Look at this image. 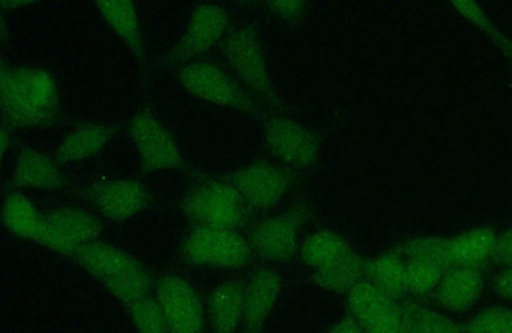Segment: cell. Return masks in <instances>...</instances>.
Masks as SVG:
<instances>
[{"label":"cell","instance_id":"obj_1","mask_svg":"<svg viewBox=\"0 0 512 333\" xmlns=\"http://www.w3.org/2000/svg\"><path fill=\"white\" fill-rule=\"evenodd\" d=\"M0 103L4 123L17 129H45L61 117V95L54 76L44 68L3 63Z\"/></svg>","mask_w":512,"mask_h":333},{"label":"cell","instance_id":"obj_2","mask_svg":"<svg viewBox=\"0 0 512 333\" xmlns=\"http://www.w3.org/2000/svg\"><path fill=\"white\" fill-rule=\"evenodd\" d=\"M221 49L228 71L246 90L273 107H285L274 85L262 41L253 27L240 26L230 31L224 36Z\"/></svg>","mask_w":512,"mask_h":333},{"label":"cell","instance_id":"obj_3","mask_svg":"<svg viewBox=\"0 0 512 333\" xmlns=\"http://www.w3.org/2000/svg\"><path fill=\"white\" fill-rule=\"evenodd\" d=\"M176 76L182 88L192 97L210 106L232 109V111L258 117L262 114L259 104L249 91L216 63L194 61L176 68Z\"/></svg>","mask_w":512,"mask_h":333},{"label":"cell","instance_id":"obj_4","mask_svg":"<svg viewBox=\"0 0 512 333\" xmlns=\"http://www.w3.org/2000/svg\"><path fill=\"white\" fill-rule=\"evenodd\" d=\"M182 212L194 226L239 231L250 211L235 186L223 179L192 186L182 200Z\"/></svg>","mask_w":512,"mask_h":333},{"label":"cell","instance_id":"obj_5","mask_svg":"<svg viewBox=\"0 0 512 333\" xmlns=\"http://www.w3.org/2000/svg\"><path fill=\"white\" fill-rule=\"evenodd\" d=\"M181 255L194 267L231 271L245 267L253 250L248 237L239 231L192 226L182 240Z\"/></svg>","mask_w":512,"mask_h":333},{"label":"cell","instance_id":"obj_6","mask_svg":"<svg viewBox=\"0 0 512 333\" xmlns=\"http://www.w3.org/2000/svg\"><path fill=\"white\" fill-rule=\"evenodd\" d=\"M127 130L145 172L178 171L186 167L175 135L150 109L136 112Z\"/></svg>","mask_w":512,"mask_h":333},{"label":"cell","instance_id":"obj_7","mask_svg":"<svg viewBox=\"0 0 512 333\" xmlns=\"http://www.w3.org/2000/svg\"><path fill=\"white\" fill-rule=\"evenodd\" d=\"M228 12L219 4H200L191 12L189 21L180 38L162 58L163 65L180 67L186 63L200 61L222 43L227 35Z\"/></svg>","mask_w":512,"mask_h":333},{"label":"cell","instance_id":"obj_8","mask_svg":"<svg viewBox=\"0 0 512 333\" xmlns=\"http://www.w3.org/2000/svg\"><path fill=\"white\" fill-rule=\"evenodd\" d=\"M154 296L166 319L168 333L207 331V305L191 282L178 273H167L155 282Z\"/></svg>","mask_w":512,"mask_h":333},{"label":"cell","instance_id":"obj_9","mask_svg":"<svg viewBox=\"0 0 512 333\" xmlns=\"http://www.w3.org/2000/svg\"><path fill=\"white\" fill-rule=\"evenodd\" d=\"M239 191L249 211L265 212L286 198L294 182V173L280 164L258 161L237 168L226 177Z\"/></svg>","mask_w":512,"mask_h":333},{"label":"cell","instance_id":"obj_10","mask_svg":"<svg viewBox=\"0 0 512 333\" xmlns=\"http://www.w3.org/2000/svg\"><path fill=\"white\" fill-rule=\"evenodd\" d=\"M102 234V222L93 213L81 208L61 207L44 213L38 244L71 257L81 246L100 240Z\"/></svg>","mask_w":512,"mask_h":333},{"label":"cell","instance_id":"obj_11","mask_svg":"<svg viewBox=\"0 0 512 333\" xmlns=\"http://www.w3.org/2000/svg\"><path fill=\"white\" fill-rule=\"evenodd\" d=\"M306 220L304 205L265 218L248 237L251 250L268 262H287L300 252V230Z\"/></svg>","mask_w":512,"mask_h":333},{"label":"cell","instance_id":"obj_12","mask_svg":"<svg viewBox=\"0 0 512 333\" xmlns=\"http://www.w3.org/2000/svg\"><path fill=\"white\" fill-rule=\"evenodd\" d=\"M263 136L269 153L288 168L308 170L318 161V138L303 123L288 117L269 118L264 123Z\"/></svg>","mask_w":512,"mask_h":333},{"label":"cell","instance_id":"obj_13","mask_svg":"<svg viewBox=\"0 0 512 333\" xmlns=\"http://www.w3.org/2000/svg\"><path fill=\"white\" fill-rule=\"evenodd\" d=\"M347 307L364 333H404L399 301L361 281L347 294Z\"/></svg>","mask_w":512,"mask_h":333},{"label":"cell","instance_id":"obj_14","mask_svg":"<svg viewBox=\"0 0 512 333\" xmlns=\"http://www.w3.org/2000/svg\"><path fill=\"white\" fill-rule=\"evenodd\" d=\"M88 198L105 220L126 222L139 216L148 204V191L130 179H100L88 189Z\"/></svg>","mask_w":512,"mask_h":333},{"label":"cell","instance_id":"obj_15","mask_svg":"<svg viewBox=\"0 0 512 333\" xmlns=\"http://www.w3.org/2000/svg\"><path fill=\"white\" fill-rule=\"evenodd\" d=\"M282 278L274 269L260 268L246 281L241 333H262L280 299Z\"/></svg>","mask_w":512,"mask_h":333},{"label":"cell","instance_id":"obj_16","mask_svg":"<svg viewBox=\"0 0 512 333\" xmlns=\"http://www.w3.org/2000/svg\"><path fill=\"white\" fill-rule=\"evenodd\" d=\"M246 282L226 280L214 287L207 300L210 333H237L244 319Z\"/></svg>","mask_w":512,"mask_h":333},{"label":"cell","instance_id":"obj_17","mask_svg":"<svg viewBox=\"0 0 512 333\" xmlns=\"http://www.w3.org/2000/svg\"><path fill=\"white\" fill-rule=\"evenodd\" d=\"M71 258L102 285L143 264L120 246L102 240L81 246Z\"/></svg>","mask_w":512,"mask_h":333},{"label":"cell","instance_id":"obj_18","mask_svg":"<svg viewBox=\"0 0 512 333\" xmlns=\"http://www.w3.org/2000/svg\"><path fill=\"white\" fill-rule=\"evenodd\" d=\"M95 6L105 24L126 45L139 65L145 67V36L136 3L132 0H98Z\"/></svg>","mask_w":512,"mask_h":333},{"label":"cell","instance_id":"obj_19","mask_svg":"<svg viewBox=\"0 0 512 333\" xmlns=\"http://www.w3.org/2000/svg\"><path fill=\"white\" fill-rule=\"evenodd\" d=\"M16 189L54 191L66 184V177L54 157L34 148L18 153L11 177Z\"/></svg>","mask_w":512,"mask_h":333},{"label":"cell","instance_id":"obj_20","mask_svg":"<svg viewBox=\"0 0 512 333\" xmlns=\"http://www.w3.org/2000/svg\"><path fill=\"white\" fill-rule=\"evenodd\" d=\"M482 290L483 276L479 268L454 266L443 273L433 298L448 312L464 313L474 307Z\"/></svg>","mask_w":512,"mask_h":333},{"label":"cell","instance_id":"obj_21","mask_svg":"<svg viewBox=\"0 0 512 333\" xmlns=\"http://www.w3.org/2000/svg\"><path fill=\"white\" fill-rule=\"evenodd\" d=\"M112 136L111 127L99 123H86L64 136L53 157L61 167L86 161L102 153Z\"/></svg>","mask_w":512,"mask_h":333},{"label":"cell","instance_id":"obj_22","mask_svg":"<svg viewBox=\"0 0 512 333\" xmlns=\"http://www.w3.org/2000/svg\"><path fill=\"white\" fill-rule=\"evenodd\" d=\"M365 280L399 303L409 294L406 262L397 250L367 259Z\"/></svg>","mask_w":512,"mask_h":333},{"label":"cell","instance_id":"obj_23","mask_svg":"<svg viewBox=\"0 0 512 333\" xmlns=\"http://www.w3.org/2000/svg\"><path fill=\"white\" fill-rule=\"evenodd\" d=\"M301 259L313 271L335 266L350 257L352 250L344 236L332 230H318L310 234L300 245Z\"/></svg>","mask_w":512,"mask_h":333},{"label":"cell","instance_id":"obj_24","mask_svg":"<svg viewBox=\"0 0 512 333\" xmlns=\"http://www.w3.org/2000/svg\"><path fill=\"white\" fill-rule=\"evenodd\" d=\"M3 223L11 234L22 240L39 243L44 226V213H41L29 196L11 193L4 199Z\"/></svg>","mask_w":512,"mask_h":333},{"label":"cell","instance_id":"obj_25","mask_svg":"<svg viewBox=\"0 0 512 333\" xmlns=\"http://www.w3.org/2000/svg\"><path fill=\"white\" fill-rule=\"evenodd\" d=\"M497 234L491 227H475L450 239L452 267L479 268L492 259Z\"/></svg>","mask_w":512,"mask_h":333},{"label":"cell","instance_id":"obj_26","mask_svg":"<svg viewBox=\"0 0 512 333\" xmlns=\"http://www.w3.org/2000/svg\"><path fill=\"white\" fill-rule=\"evenodd\" d=\"M365 266L367 259L354 252L335 266L313 271L312 281L329 293L347 295L365 280Z\"/></svg>","mask_w":512,"mask_h":333},{"label":"cell","instance_id":"obj_27","mask_svg":"<svg viewBox=\"0 0 512 333\" xmlns=\"http://www.w3.org/2000/svg\"><path fill=\"white\" fill-rule=\"evenodd\" d=\"M400 312L404 333H465V327L446 314L413 301H401Z\"/></svg>","mask_w":512,"mask_h":333},{"label":"cell","instance_id":"obj_28","mask_svg":"<svg viewBox=\"0 0 512 333\" xmlns=\"http://www.w3.org/2000/svg\"><path fill=\"white\" fill-rule=\"evenodd\" d=\"M155 282L157 280H154L152 273L146 269L144 264H141V266L113 278L103 287L126 307L128 304L154 294Z\"/></svg>","mask_w":512,"mask_h":333},{"label":"cell","instance_id":"obj_29","mask_svg":"<svg viewBox=\"0 0 512 333\" xmlns=\"http://www.w3.org/2000/svg\"><path fill=\"white\" fill-rule=\"evenodd\" d=\"M451 4L460 13L461 17L465 18L480 33L486 35V38L504 54L505 58L512 62V39L489 18L487 12L477 2H473V0H454Z\"/></svg>","mask_w":512,"mask_h":333},{"label":"cell","instance_id":"obj_30","mask_svg":"<svg viewBox=\"0 0 512 333\" xmlns=\"http://www.w3.org/2000/svg\"><path fill=\"white\" fill-rule=\"evenodd\" d=\"M404 259L425 260L445 269L452 267L450 239L438 236L416 237L397 250Z\"/></svg>","mask_w":512,"mask_h":333},{"label":"cell","instance_id":"obj_31","mask_svg":"<svg viewBox=\"0 0 512 333\" xmlns=\"http://www.w3.org/2000/svg\"><path fill=\"white\" fill-rule=\"evenodd\" d=\"M405 262L409 294L419 298L433 295L446 269L425 260L405 259Z\"/></svg>","mask_w":512,"mask_h":333},{"label":"cell","instance_id":"obj_32","mask_svg":"<svg viewBox=\"0 0 512 333\" xmlns=\"http://www.w3.org/2000/svg\"><path fill=\"white\" fill-rule=\"evenodd\" d=\"M126 309L137 333H168L166 319L154 294L126 305Z\"/></svg>","mask_w":512,"mask_h":333},{"label":"cell","instance_id":"obj_33","mask_svg":"<svg viewBox=\"0 0 512 333\" xmlns=\"http://www.w3.org/2000/svg\"><path fill=\"white\" fill-rule=\"evenodd\" d=\"M465 333H512V308L493 305L470 319Z\"/></svg>","mask_w":512,"mask_h":333},{"label":"cell","instance_id":"obj_34","mask_svg":"<svg viewBox=\"0 0 512 333\" xmlns=\"http://www.w3.org/2000/svg\"><path fill=\"white\" fill-rule=\"evenodd\" d=\"M268 11L273 16L287 22V24H296L306 15V3L303 0H273L265 3Z\"/></svg>","mask_w":512,"mask_h":333},{"label":"cell","instance_id":"obj_35","mask_svg":"<svg viewBox=\"0 0 512 333\" xmlns=\"http://www.w3.org/2000/svg\"><path fill=\"white\" fill-rule=\"evenodd\" d=\"M492 260L502 268H512V227L497 235Z\"/></svg>","mask_w":512,"mask_h":333},{"label":"cell","instance_id":"obj_36","mask_svg":"<svg viewBox=\"0 0 512 333\" xmlns=\"http://www.w3.org/2000/svg\"><path fill=\"white\" fill-rule=\"evenodd\" d=\"M492 287L498 298L512 303V268H502L493 278Z\"/></svg>","mask_w":512,"mask_h":333},{"label":"cell","instance_id":"obj_37","mask_svg":"<svg viewBox=\"0 0 512 333\" xmlns=\"http://www.w3.org/2000/svg\"><path fill=\"white\" fill-rule=\"evenodd\" d=\"M327 333H364V331L359 325V322L349 313L333 323V325L328 328Z\"/></svg>","mask_w":512,"mask_h":333},{"label":"cell","instance_id":"obj_38","mask_svg":"<svg viewBox=\"0 0 512 333\" xmlns=\"http://www.w3.org/2000/svg\"><path fill=\"white\" fill-rule=\"evenodd\" d=\"M9 126L4 123L2 127V135H0V139H2V158L6 157L7 150L11 147L12 144V136L11 132H9Z\"/></svg>","mask_w":512,"mask_h":333},{"label":"cell","instance_id":"obj_39","mask_svg":"<svg viewBox=\"0 0 512 333\" xmlns=\"http://www.w3.org/2000/svg\"><path fill=\"white\" fill-rule=\"evenodd\" d=\"M34 2H24V0H3L2 7L3 9H21L25 7L32 6Z\"/></svg>","mask_w":512,"mask_h":333}]
</instances>
